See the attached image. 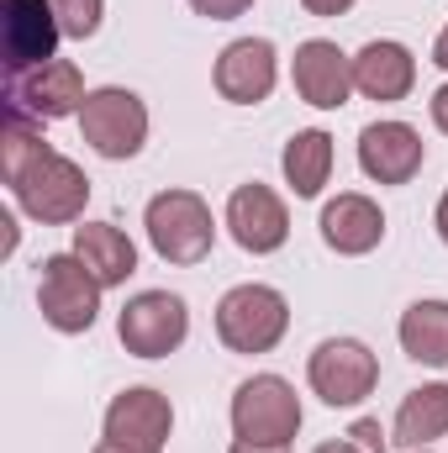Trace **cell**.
Listing matches in <instances>:
<instances>
[{
    "mask_svg": "<svg viewBox=\"0 0 448 453\" xmlns=\"http://www.w3.org/2000/svg\"><path fill=\"white\" fill-rule=\"evenodd\" d=\"M201 16H212V21H232V16H243L253 0H190Z\"/></svg>",
    "mask_w": 448,
    "mask_h": 453,
    "instance_id": "cb8c5ba5",
    "label": "cell"
},
{
    "mask_svg": "<svg viewBox=\"0 0 448 453\" xmlns=\"http://www.w3.org/2000/svg\"><path fill=\"white\" fill-rule=\"evenodd\" d=\"M433 222H438V237L448 242V190H444V201H438V217H433Z\"/></svg>",
    "mask_w": 448,
    "mask_h": 453,
    "instance_id": "f546056e",
    "label": "cell"
},
{
    "mask_svg": "<svg viewBox=\"0 0 448 453\" xmlns=\"http://www.w3.org/2000/svg\"><path fill=\"white\" fill-rule=\"evenodd\" d=\"M101 285H127L132 274H137V248H132V237L112 222H85L74 226V248H69Z\"/></svg>",
    "mask_w": 448,
    "mask_h": 453,
    "instance_id": "ac0fdd59",
    "label": "cell"
},
{
    "mask_svg": "<svg viewBox=\"0 0 448 453\" xmlns=\"http://www.w3.org/2000/svg\"><path fill=\"white\" fill-rule=\"evenodd\" d=\"M169 433H174V406H169V395H158L148 385L121 390L106 406V438L112 443H127V449H143V453H164Z\"/></svg>",
    "mask_w": 448,
    "mask_h": 453,
    "instance_id": "4fadbf2b",
    "label": "cell"
},
{
    "mask_svg": "<svg viewBox=\"0 0 448 453\" xmlns=\"http://www.w3.org/2000/svg\"><path fill=\"white\" fill-rule=\"evenodd\" d=\"M85 74L74 58H48L27 74H5V116L21 121H58V116H80L85 106Z\"/></svg>",
    "mask_w": 448,
    "mask_h": 453,
    "instance_id": "8992f818",
    "label": "cell"
},
{
    "mask_svg": "<svg viewBox=\"0 0 448 453\" xmlns=\"http://www.w3.org/2000/svg\"><path fill=\"white\" fill-rule=\"evenodd\" d=\"M212 80H217V96L232 101V106H259V101H269V90H274V80H280L274 42H269V37H237V42H227L222 58H217V69H212Z\"/></svg>",
    "mask_w": 448,
    "mask_h": 453,
    "instance_id": "30bf717a",
    "label": "cell"
},
{
    "mask_svg": "<svg viewBox=\"0 0 448 453\" xmlns=\"http://www.w3.org/2000/svg\"><path fill=\"white\" fill-rule=\"evenodd\" d=\"M227 232H232V242L243 253H274L290 237V211H285V201L269 185L253 180V185L232 190V201H227Z\"/></svg>",
    "mask_w": 448,
    "mask_h": 453,
    "instance_id": "7c38bea8",
    "label": "cell"
},
{
    "mask_svg": "<svg viewBox=\"0 0 448 453\" xmlns=\"http://www.w3.org/2000/svg\"><path fill=\"white\" fill-rule=\"evenodd\" d=\"M58 11L53 0H5V74H27L58 58Z\"/></svg>",
    "mask_w": 448,
    "mask_h": 453,
    "instance_id": "5bb4252c",
    "label": "cell"
},
{
    "mask_svg": "<svg viewBox=\"0 0 448 453\" xmlns=\"http://www.w3.org/2000/svg\"><path fill=\"white\" fill-rule=\"evenodd\" d=\"M185 333H190V311L169 290H143L116 317V338L132 358H169L185 342Z\"/></svg>",
    "mask_w": 448,
    "mask_h": 453,
    "instance_id": "ba28073f",
    "label": "cell"
},
{
    "mask_svg": "<svg viewBox=\"0 0 448 453\" xmlns=\"http://www.w3.org/2000/svg\"><path fill=\"white\" fill-rule=\"evenodd\" d=\"M428 158V142L406 121H369L359 132V169L375 185H406Z\"/></svg>",
    "mask_w": 448,
    "mask_h": 453,
    "instance_id": "8fae6325",
    "label": "cell"
},
{
    "mask_svg": "<svg viewBox=\"0 0 448 453\" xmlns=\"http://www.w3.org/2000/svg\"><path fill=\"white\" fill-rule=\"evenodd\" d=\"M290 327V301L274 285H232L217 301V338L232 353H269Z\"/></svg>",
    "mask_w": 448,
    "mask_h": 453,
    "instance_id": "3957f363",
    "label": "cell"
},
{
    "mask_svg": "<svg viewBox=\"0 0 448 453\" xmlns=\"http://www.w3.org/2000/svg\"><path fill=\"white\" fill-rule=\"evenodd\" d=\"M101 280L74 258V253H53L42 258V280H37V311L53 333H90L101 317Z\"/></svg>",
    "mask_w": 448,
    "mask_h": 453,
    "instance_id": "277c9868",
    "label": "cell"
},
{
    "mask_svg": "<svg viewBox=\"0 0 448 453\" xmlns=\"http://www.w3.org/2000/svg\"><path fill=\"white\" fill-rule=\"evenodd\" d=\"M312 16H343V11H353V0H301Z\"/></svg>",
    "mask_w": 448,
    "mask_h": 453,
    "instance_id": "d4e9b609",
    "label": "cell"
},
{
    "mask_svg": "<svg viewBox=\"0 0 448 453\" xmlns=\"http://www.w3.org/2000/svg\"><path fill=\"white\" fill-rule=\"evenodd\" d=\"M417 85V58L412 48L380 37V42H364L353 53V90L369 96V101H406Z\"/></svg>",
    "mask_w": 448,
    "mask_h": 453,
    "instance_id": "2e32d148",
    "label": "cell"
},
{
    "mask_svg": "<svg viewBox=\"0 0 448 453\" xmlns=\"http://www.w3.org/2000/svg\"><path fill=\"white\" fill-rule=\"evenodd\" d=\"M306 380L328 406H359L375 385H380V358L359 338H328L312 348L306 358Z\"/></svg>",
    "mask_w": 448,
    "mask_h": 453,
    "instance_id": "9c48e42d",
    "label": "cell"
},
{
    "mask_svg": "<svg viewBox=\"0 0 448 453\" xmlns=\"http://www.w3.org/2000/svg\"><path fill=\"white\" fill-rule=\"evenodd\" d=\"M348 438H353L364 453H390V433H385L380 422H369V417H364V422H353V427H348Z\"/></svg>",
    "mask_w": 448,
    "mask_h": 453,
    "instance_id": "603a6c76",
    "label": "cell"
},
{
    "mask_svg": "<svg viewBox=\"0 0 448 453\" xmlns=\"http://www.w3.org/2000/svg\"><path fill=\"white\" fill-rule=\"evenodd\" d=\"M290 80H296V96L317 111H337L348 106V90H353V58L328 42V37H312L296 48V64H290Z\"/></svg>",
    "mask_w": 448,
    "mask_h": 453,
    "instance_id": "9a60e30c",
    "label": "cell"
},
{
    "mask_svg": "<svg viewBox=\"0 0 448 453\" xmlns=\"http://www.w3.org/2000/svg\"><path fill=\"white\" fill-rule=\"evenodd\" d=\"M148 242L164 264H201L217 242V222H212V206L196 196V190H164L148 201Z\"/></svg>",
    "mask_w": 448,
    "mask_h": 453,
    "instance_id": "7a4b0ae2",
    "label": "cell"
},
{
    "mask_svg": "<svg viewBox=\"0 0 448 453\" xmlns=\"http://www.w3.org/2000/svg\"><path fill=\"white\" fill-rule=\"evenodd\" d=\"M0 180L16 190V206L42 226H69L85 217L90 201V180L74 158H64L58 148H48L32 121L5 116L0 127Z\"/></svg>",
    "mask_w": 448,
    "mask_h": 453,
    "instance_id": "6da1fadb",
    "label": "cell"
},
{
    "mask_svg": "<svg viewBox=\"0 0 448 453\" xmlns=\"http://www.w3.org/2000/svg\"><path fill=\"white\" fill-rule=\"evenodd\" d=\"M438 438H448V385H417L406 390V401L396 406L390 422V443L396 449H433Z\"/></svg>",
    "mask_w": 448,
    "mask_h": 453,
    "instance_id": "d6986e66",
    "label": "cell"
},
{
    "mask_svg": "<svg viewBox=\"0 0 448 453\" xmlns=\"http://www.w3.org/2000/svg\"><path fill=\"white\" fill-rule=\"evenodd\" d=\"M433 127H438V132H448V85L433 96Z\"/></svg>",
    "mask_w": 448,
    "mask_h": 453,
    "instance_id": "4316f807",
    "label": "cell"
},
{
    "mask_svg": "<svg viewBox=\"0 0 448 453\" xmlns=\"http://www.w3.org/2000/svg\"><path fill=\"white\" fill-rule=\"evenodd\" d=\"M280 169H285V185H290L301 201L322 196V185L333 180V137H328L322 127L296 132V137L285 142V153H280Z\"/></svg>",
    "mask_w": 448,
    "mask_h": 453,
    "instance_id": "ffe728a7",
    "label": "cell"
},
{
    "mask_svg": "<svg viewBox=\"0 0 448 453\" xmlns=\"http://www.w3.org/2000/svg\"><path fill=\"white\" fill-rule=\"evenodd\" d=\"M312 453H364V449H359L353 438H333V443H317Z\"/></svg>",
    "mask_w": 448,
    "mask_h": 453,
    "instance_id": "83f0119b",
    "label": "cell"
},
{
    "mask_svg": "<svg viewBox=\"0 0 448 453\" xmlns=\"http://www.w3.org/2000/svg\"><path fill=\"white\" fill-rule=\"evenodd\" d=\"M96 453H143V449H127V443H112V438H101V443H96Z\"/></svg>",
    "mask_w": 448,
    "mask_h": 453,
    "instance_id": "4dcf8cb0",
    "label": "cell"
},
{
    "mask_svg": "<svg viewBox=\"0 0 448 453\" xmlns=\"http://www.w3.org/2000/svg\"><path fill=\"white\" fill-rule=\"evenodd\" d=\"M285 449H290V443H248V438H237L227 453H285Z\"/></svg>",
    "mask_w": 448,
    "mask_h": 453,
    "instance_id": "484cf974",
    "label": "cell"
},
{
    "mask_svg": "<svg viewBox=\"0 0 448 453\" xmlns=\"http://www.w3.org/2000/svg\"><path fill=\"white\" fill-rule=\"evenodd\" d=\"M53 11H58V27H64V37L85 42V37H96V32H101L106 0H53Z\"/></svg>",
    "mask_w": 448,
    "mask_h": 453,
    "instance_id": "7402d4cb",
    "label": "cell"
},
{
    "mask_svg": "<svg viewBox=\"0 0 448 453\" xmlns=\"http://www.w3.org/2000/svg\"><path fill=\"white\" fill-rule=\"evenodd\" d=\"M401 348L406 358L444 369L448 364V301H412L401 317Z\"/></svg>",
    "mask_w": 448,
    "mask_h": 453,
    "instance_id": "44dd1931",
    "label": "cell"
},
{
    "mask_svg": "<svg viewBox=\"0 0 448 453\" xmlns=\"http://www.w3.org/2000/svg\"><path fill=\"white\" fill-rule=\"evenodd\" d=\"M322 242L343 253V258H359V253H369V248H380V237H385V217H380V206L369 201V196H359V190H343L337 201L322 206Z\"/></svg>",
    "mask_w": 448,
    "mask_h": 453,
    "instance_id": "e0dca14e",
    "label": "cell"
},
{
    "mask_svg": "<svg viewBox=\"0 0 448 453\" xmlns=\"http://www.w3.org/2000/svg\"><path fill=\"white\" fill-rule=\"evenodd\" d=\"M232 433L248 443H290L301 433V395L280 374H253L232 390Z\"/></svg>",
    "mask_w": 448,
    "mask_h": 453,
    "instance_id": "5b68a950",
    "label": "cell"
},
{
    "mask_svg": "<svg viewBox=\"0 0 448 453\" xmlns=\"http://www.w3.org/2000/svg\"><path fill=\"white\" fill-rule=\"evenodd\" d=\"M401 453H428V449H401Z\"/></svg>",
    "mask_w": 448,
    "mask_h": 453,
    "instance_id": "1f68e13d",
    "label": "cell"
},
{
    "mask_svg": "<svg viewBox=\"0 0 448 453\" xmlns=\"http://www.w3.org/2000/svg\"><path fill=\"white\" fill-rule=\"evenodd\" d=\"M433 64H438V69H448V27L438 32V42H433Z\"/></svg>",
    "mask_w": 448,
    "mask_h": 453,
    "instance_id": "f1b7e54d",
    "label": "cell"
},
{
    "mask_svg": "<svg viewBox=\"0 0 448 453\" xmlns=\"http://www.w3.org/2000/svg\"><path fill=\"white\" fill-rule=\"evenodd\" d=\"M80 137L101 158H137L143 142H148V106H143V96H132L121 85L90 90L85 106H80Z\"/></svg>",
    "mask_w": 448,
    "mask_h": 453,
    "instance_id": "52a82bcc",
    "label": "cell"
}]
</instances>
